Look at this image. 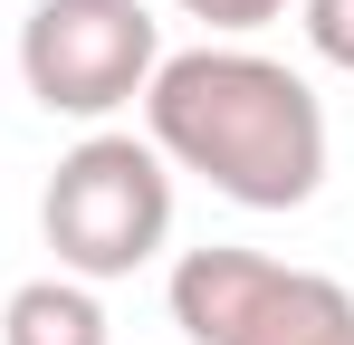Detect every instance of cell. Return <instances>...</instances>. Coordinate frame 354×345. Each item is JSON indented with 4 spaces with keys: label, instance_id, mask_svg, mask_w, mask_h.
I'll list each match as a JSON object with an SVG mask.
<instances>
[{
    "label": "cell",
    "instance_id": "obj_1",
    "mask_svg": "<svg viewBox=\"0 0 354 345\" xmlns=\"http://www.w3.org/2000/svg\"><path fill=\"white\" fill-rule=\"evenodd\" d=\"M144 144L173 172L211 182L239 211H297L326 182V106L288 57L239 39H201L153 67L144 87Z\"/></svg>",
    "mask_w": 354,
    "mask_h": 345
},
{
    "label": "cell",
    "instance_id": "obj_2",
    "mask_svg": "<svg viewBox=\"0 0 354 345\" xmlns=\"http://www.w3.org/2000/svg\"><path fill=\"white\" fill-rule=\"evenodd\" d=\"M39 240L67 278L106 288V278H134L163 240H173V163L144 144V134H86L67 144L48 192H39Z\"/></svg>",
    "mask_w": 354,
    "mask_h": 345
},
{
    "label": "cell",
    "instance_id": "obj_3",
    "mask_svg": "<svg viewBox=\"0 0 354 345\" xmlns=\"http://www.w3.org/2000/svg\"><path fill=\"white\" fill-rule=\"evenodd\" d=\"M173 326L192 345H354V288L211 240L173 259Z\"/></svg>",
    "mask_w": 354,
    "mask_h": 345
},
{
    "label": "cell",
    "instance_id": "obj_4",
    "mask_svg": "<svg viewBox=\"0 0 354 345\" xmlns=\"http://www.w3.org/2000/svg\"><path fill=\"white\" fill-rule=\"evenodd\" d=\"M153 67H163V19L144 0H39L19 19V87L48 115L106 125L144 106Z\"/></svg>",
    "mask_w": 354,
    "mask_h": 345
},
{
    "label": "cell",
    "instance_id": "obj_5",
    "mask_svg": "<svg viewBox=\"0 0 354 345\" xmlns=\"http://www.w3.org/2000/svg\"><path fill=\"white\" fill-rule=\"evenodd\" d=\"M0 345H106V297L86 278H67V269H48V278L10 288Z\"/></svg>",
    "mask_w": 354,
    "mask_h": 345
},
{
    "label": "cell",
    "instance_id": "obj_6",
    "mask_svg": "<svg viewBox=\"0 0 354 345\" xmlns=\"http://www.w3.org/2000/svg\"><path fill=\"white\" fill-rule=\"evenodd\" d=\"M297 19H306V48L354 77V0H297Z\"/></svg>",
    "mask_w": 354,
    "mask_h": 345
},
{
    "label": "cell",
    "instance_id": "obj_7",
    "mask_svg": "<svg viewBox=\"0 0 354 345\" xmlns=\"http://www.w3.org/2000/svg\"><path fill=\"white\" fill-rule=\"evenodd\" d=\"M182 19H201L211 39H249V29H268V19H288V0H173Z\"/></svg>",
    "mask_w": 354,
    "mask_h": 345
}]
</instances>
